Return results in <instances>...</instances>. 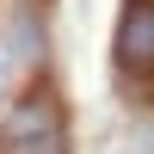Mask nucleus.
Segmentation results:
<instances>
[{
	"label": "nucleus",
	"mask_w": 154,
	"mask_h": 154,
	"mask_svg": "<svg viewBox=\"0 0 154 154\" xmlns=\"http://www.w3.org/2000/svg\"><path fill=\"white\" fill-rule=\"evenodd\" d=\"M0 154H68V111H62L56 86L37 80L31 93L12 99L6 123H0Z\"/></svg>",
	"instance_id": "obj_1"
},
{
	"label": "nucleus",
	"mask_w": 154,
	"mask_h": 154,
	"mask_svg": "<svg viewBox=\"0 0 154 154\" xmlns=\"http://www.w3.org/2000/svg\"><path fill=\"white\" fill-rule=\"evenodd\" d=\"M111 62L130 86L154 80V0H130L117 19V37H111Z\"/></svg>",
	"instance_id": "obj_2"
},
{
	"label": "nucleus",
	"mask_w": 154,
	"mask_h": 154,
	"mask_svg": "<svg viewBox=\"0 0 154 154\" xmlns=\"http://www.w3.org/2000/svg\"><path fill=\"white\" fill-rule=\"evenodd\" d=\"M37 49H43V31L31 12H19V56H37Z\"/></svg>",
	"instance_id": "obj_3"
},
{
	"label": "nucleus",
	"mask_w": 154,
	"mask_h": 154,
	"mask_svg": "<svg viewBox=\"0 0 154 154\" xmlns=\"http://www.w3.org/2000/svg\"><path fill=\"white\" fill-rule=\"evenodd\" d=\"M12 68H19V49H12V43H0V99L12 93Z\"/></svg>",
	"instance_id": "obj_4"
}]
</instances>
